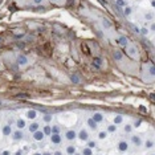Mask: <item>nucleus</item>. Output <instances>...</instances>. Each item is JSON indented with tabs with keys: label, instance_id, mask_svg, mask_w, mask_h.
<instances>
[{
	"label": "nucleus",
	"instance_id": "nucleus-16",
	"mask_svg": "<svg viewBox=\"0 0 155 155\" xmlns=\"http://www.w3.org/2000/svg\"><path fill=\"white\" fill-rule=\"evenodd\" d=\"M127 53H129V56H130V57H135L138 52H137V48H135L134 45H131V47L127 48Z\"/></svg>",
	"mask_w": 155,
	"mask_h": 155
},
{
	"label": "nucleus",
	"instance_id": "nucleus-11",
	"mask_svg": "<svg viewBox=\"0 0 155 155\" xmlns=\"http://www.w3.org/2000/svg\"><path fill=\"white\" fill-rule=\"evenodd\" d=\"M91 118L94 119L97 123H102V122H103V119H105V115L102 114V113H94V114L91 115Z\"/></svg>",
	"mask_w": 155,
	"mask_h": 155
},
{
	"label": "nucleus",
	"instance_id": "nucleus-20",
	"mask_svg": "<svg viewBox=\"0 0 155 155\" xmlns=\"http://www.w3.org/2000/svg\"><path fill=\"white\" fill-rule=\"evenodd\" d=\"M43 119H44V122H45V123H51V122H52V119H53V115H52L51 113H45V114H44V117H43Z\"/></svg>",
	"mask_w": 155,
	"mask_h": 155
},
{
	"label": "nucleus",
	"instance_id": "nucleus-25",
	"mask_svg": "<svg viewBox=\"0 0 155 155\" xmlns=\"http://www.w3.org/2000/svg\"><path fill=\"white\" fill-rule=\"evenodd\" d=\"M82 154L91 155V154H93V148H90V147H88V146H86L85 148H82Z\"/></svg>",
	"mask_w": 155,
	"mask_h": 155
},
{
	"label": "nucleus",
	"instance_id": "nucleus-33",
	"mask_svg": "<svg viewBox=\"0 0 155 155\" xmlns=\"http://www.w3.org/2000/svg\"><path fill=\"white\" fill-rule=\"evenodd\" d=\"M145 17H146V20H152V17H154V15L150 12V13H146L145 15Z\"/></svg>",
	"mask_w": 155,
	"mask_h": 155
},
{
	"label": "nucleus",
	"instance_id": "nucleus-26",
	"mask_svg": "<svg viewBox=\"0 0 155 155\" xmlns=\"http://www.w3.org/2000/svg\"><path fill=\"white\" fill-rule=\"evenodd\" d=\"M123 8H125V9H123V15H125V16H130V15H131V12H133V9H131L130 7H126V5H125Z\"/></svg>",
	"mask_w": 155,
	"mask_h": 155
},
{
	"label": "nucleus",
	"instance_id": "nucleus-1",
	"mask_svg": "<svg viewBox=\"0 0 155 155\" xmlns=\"http://www.w3.org/2000/svg\"><path fill=\"white\" fill-rule=\"evenodd\" d=\"M51 142L53 145H61V142H62V137H61L60 133H52L51 135Z\"/></svg>",
	"mask_w": 155,
	"mask_h": 155
},
{
	"label": "nucleus",
	"instance_id": "nucleus-28",
	"mask_svg": "<svg viewBox=\"0 0 155 155\" xmlns=\"http://www.w3.org/2000/svg\"><path fill=\"white\" fill-rule=\"evenodd\" d=\"M145 146L147 148H151L152 146H154V141H151V139H148V141H146L145 142Z\"/></svg>",
	"mask_w": 155,
	"mask_h": 155
},
{
	"label": "nucleus",
	"instance_id": "nucleus-34",
	"mask_svg": "<svg viewBox=\"0 0 155 155\" xmlns=\"http://www.w3.org/2000/svg\"><path fill=\"white\" fill-rule=\"evenodd\" d=\"M102 24H103L105 27H108V28H110V25H111V24L109 23V21L106 20V19H103V20H102Z\"/></svg>",
	"mask_w": 155,
	"mask_h": 155
},
{
	"label": "nucleus",
	"instance_id": "nucleus-27",
	"mask_svg": "<svg viewBox=\"0 0 155 155\" xmlns=\"http://www.w3.org/2000/svg\"><path fill=\"white\" fill-rule=\"evenodd\" d=\"M115 4H117V7L118 8H123L126 5L125 0H115Z\"/></svg>",
	"mask_w": 155,
	"mask_h": 155
},
{
	"label": "nucleus",
	"instance_id": "nucleus-18",
	"mask_svg": "<svg viewBox=\"0 0 155 155\" xmlns=\"http://www.w3.org/2000/svg\"><path fill=\"white\" fill-rule=\"evenodd\" d=\"M40 129V123H37V122H33V123H30L29 126H28V130H29L30 133L36 131V130H39Z\"/></svg>",
	"mask_w": 155,
	"mask_h": 155
},
{
	"label": "nucleus",
	"instance_id": "nucleus-22",
	"mask_svg": "<svg viewBox=\"0 0 155 155\" xmlns=\"http://www.w3.org/2000/svg\"><path fill=\"white\" fill-rule=\"evenodd\" d=\"M106 131H108V133H115V131H117V125H114V123H111V125H108V129H106Z\"/></svg>",
	"mask_w": 155,
	"mask_h": 155
},
{
	"label": "nucleus",
	"instance_id": "nucleus-4",
	"mask_svg": "<svg viewBox=\"0 0 155 155\" xmlns=\"http://www.w3.org/2000/svg\"><path fill=\"white\" fill-rule=\"evenodd\" d=\"M32 134H33L32 137H33V139L36 142H41V141H44V138H45V134L43 133V130H40V129L36 130V131H33Z\"/></svg>",
	"mask_w": 155,
	"mask_h": 155
},
{
	"label": "nucleus",
	"instance_id": "nucleus-40",
	"mask_svg": "<svg viewBox=\"0 0 155 155\" xmlns=\"http://www.w3.org/2000/svg\"><path fill=\"white\" fill-rule=\"evenodd\" d=\"M51 1H57V0H51Z\"/></svg>",
	"mask_w": 155,
	"mask_h": 155
},
{
	"label": "nucleus",
	"instance_id": "nucleus-14",
	"mask_svg": "<svg viewBox=\"0 0 155 155\" xmlns=\"http://www.w3.org/2000/svg\"><path fill=\"white\" fill-rule=\"evenodd\" d=\"M123 121H125V118H123V115H121V114H117L114 117V119H113V123H114V125H122V123H123Z\"/></svg>",
	"mask_w": 155,
	"mask_h": 155
},
{
	"label": "nucleus",
	"instance_id": "nucleus-7",
	"mask_svg": "<svg viewBox=\"0 0 155 155\" xmlns=\"http://www.w3.org/2000/svg\"><path fill=\"white\" fill-rule=\"evenodd\" d=\"M16 62L19 66H25L28 64V57L27 56H24V54H19L16 58Z\"/></svg>",
	"mask_w": 155,
	"mask_h": 155
},
{
	"label": "nucleus",
	"instance_id": "nucleus-10",
	"mask_svg": "<svg viewBox=\"0 0 155 155\" xmlns=\"http://www.w3.org/2000/svg\"><path fill=\"white\" fill-rule=\"evenodd\" d=\"M37 111L33 110V109H30V110H28L27 113H25V118L27 119H36L37 118Z\"/></svg>",
	"mask_w": 155,
	"mask_h": 155
},
{
	"label": "nucleus",
	"instance_id": "nucleus-30",
	"mask_svg": "<svg viewBox=\"0 0 155 155\" xmlns=\"http://www.w3.org/2000/svg\"><path fill=\"white\" fill-rule=\"evenodd\" d=\"M60 131H61V129H60V126L58 125L52 126V133H60Z\"/></svg>",
	"mask_w": 155,
	"mask_h": 155
},
{
	"label": "nucleus",
	"instance_id": "nucleus-13",
	"mask_svg": "<svg viewBox=\"0 0 155 155\" xmlns=\"http://www.w3.org/2000/svg\"><path fill=\"white\" fill-rule=\"evenodd\" d=\"M117 43H118L119 45H122V47H127L129 45V39L126 36H119L118 37V40H117Z\"/></svg>",
	"mask_w": 155,
	"mask_h": 155
},
{
	"label": "nucleus",
	"instance_id": "nucleus-39",
	"mask_svg": "<svg viewBox=\"0 0 155 155\" xmlns=\"http://www.w3.org/2000/svg\"><path fill=\"white\" fill-rule=\"evenodd\" d=\"M150 29H151V30H155V25H154V23L151 24V27H150Z\"/></svg>",
	"mask_w": 155,
	"mask_h": 155
},
{
	"label": "nucleus",
	"instance_id": "nucleus-32",
	"mask_svg": "<svg viewBox=\"0 0 155 155\" xmlns=\"http://www.w3.org/2000/svg\"><path fill=\"white\" fill-rule=\"evenodd\" d=\"M141 123H142L141 119H137V121H135L134 123H133V127H139V126H141Z\"/></svg>",
	"mask_w": 155,
	"mask_h": 155
},
{
	"label": "nucleus",
	"instance_id": "nucleus-23",
	"mask_svg": "<svg viewBox=\"0 0 155 155\" xmlns=\"http://www.w3.org/2000/svg\"><path fill=\"white\" fill-rule=\"evenodd\" d=\"M86 146H88V147H90V148H94L95 146H97V142H95V141H90V139H88V141H86Z\"/></svg>",
	"mask_w": 155,
	"mask_h": 155
},
{
	"label": "nucleus",
	"instance_id": "nucleus-3",
	"mask_svg": "<svg viewBox=\"0 0 155 155\" xmlns=\"http://www.w3.org/2000/svg\"><path fill=\"white\" fill-rule=\"evenodd\" d=\"M77 138L80 139L81 142H86L89 139V133L88 130H85V129H81L80 131L77 133Z\"/></svg>",
	"mask_w": 155,
	"mask_h": 155
},
{
	"label": "nucleus",
	"instance_id": "nucleus-38",
	"mask_svg": "<svg viewBox=\"0 0 155 155\" xmlns=\"http://www.w3.org/2000/svg\"><path fill=\"white\" fill-rule=\"evenodd\" d=\"M134 30H135V32H137V33H139V30H141V29H139V28L137 27V25H135V27H134Z\"/></svg>",
	"mask_w": 155,
	"mask_h": 155
},
{
	"label": "nucleus",
	"instance_id": "nucleus-12",
	"mask_svg": "<svg viewBox=\"0 0 155 155\" xmlns=\"http://www.w3.org/2000/svg\"><path fill=\"white\" fill-rule=\"evenodd\" d=\"M1 133H3L4 137H9V135L12 134V127H11V125H4L3 127H1Z\"/></svg>",
	"mask_w": 155,
	"mask_h": 155
},
{
	"label": "nucleus",
	"instance_id": "nucleus-31",
	"mask_svg": "<svg viewBox=\"0 0 155 155\" xmlns=\"http://www.w3.org/2000/svg\"><path fill=\"white\" fill-rule=\"evenodd\" d=\"M70 80L74 82V84H78V82H80V78H78V76H74V74H73V76H70Z\"/></svg>",
	"mask_w": 155,
	"mask_h": 155
},
{
	"label": "nucleus",
	"instance_id": "nucleus-6",
	"mask_svg": "<svg viewBox=\"0 0 155 155\" xmlns=\"http://www.w3.org/2000/svg\"><path fill=\"white\" fill-rule=\"evenodd\" d=\"M65 138H66V141L73 142V141L77 139V133L74 131V130H66V133H65Z\"/></svg>",
	"mask_w": 155,
	"mask_h": 155
},
{
	"label": "nucleus",
	"instance_id": "nucleus-17",
	"mask_svg": "<svg viewBox=\"0 0 155 155\" xmlns=\"http://www.w3.org/2000/svg\"><path fill=\"white\" fill-rule=\"evenodd\" d=\"M113 58H114L115 61H122L123 54H122L121 51H114V53H113Z\"/></svg>",
	"mask_w": 155,
	"mask_h": 155
},
{
	"label": "nucleus",
	"instance_id": "nucleus-15",
	"mask_svg": "<svg viewBox=\"0 0 155 155\" xmlns=\"http://www.w3.org/2000/svg\"><path fill=\"white\" fill-rule=\"evenodd\" d=\"M16 126H17V129H20V130H23L24 127H27V122H25V119H23V118H19L16 121Z\"/></svg>",
	"mask_w": 155,
	"mask_h": 155
},
{
	"label": "nucleus",
	"instance_id": "nucleus-5",
	"mask_svg": "<svg viewBox=\"0 0 155 155\" xmlns=\"http://www.w3.org/2000/svg\"><path fill=\"white\" fill-rule=\"evenodd\" d=\"M130 141H131V143L134 146H142L143 145V141H142V138H141V135H138V134H135V135H131L130 137Z\"/></svg>",
	"mask_w": 155,
	"mask_h": 155
},
{
	"label": "nucleus",
	"instance_id": "nucleus-24",
	"mask_svg": "<svg viewBox=\"0 0 155 155\" xmlns=\"http://www.w3.org/2000/svg\"><path fill=\"white\" fill-rule=\"evenodd\" d=\"M76 147L74 146H66V152L68 154H76Z\"/></svg>",
	"mask_w": 155,
	"mask_h": 155
},
{
	"label": "nucleus",
	"instance_id": "nucleus-19",
	"mask_svg": "<svg viewBox=\"0 0 155 155\" xmlns=\"http://www.w3.org/2000/svg\"><path fill=\"white\" fill-rule=\"evenodd\" d=\"M43 133L45 134V137H49V135L52 134V126L51 125H45L44 127H43Z\"/></svg>",
	"mask_w": 155,
	"mask_h": 155
},
{
	"label": "nucleus",
	"instance_id": "nucleus-8",
	"mask_svg": "<svg viewBox=\"0 0 155 155\" xmlns=\"http://www.w3.org/2000/svg\"><path fill=\"white\" fill-rule=\"evenodd\" d=\"M117 148H118V151H121V152L127 151V150H129V142H126V141H119L118 145H117Z\"/></svg>",
	"mask_w": 155,
	"mask_h": 155
},
{
	"label": "nucleus",
	"instance_id": "nucleus-29",
	"mask_svg": "<svg viewBox=\"0 0 155 155\" xmlns=\"http://www.w3.org/2000/svg\"><path fill=\"white\" fill-rule=\"evenodd\" d=\"M123 130H125V133H131V130H133V125H125Z\"/></svg>",
	"mask_w": 155,
	"mask_h": 155
},
{
	"label": "nucleus",
	"instance_id": "nucleus-9",
	"mask_svg": "<svg viewBox=\"0 0 155 155\" xmlns=\"http://www.w3.org/2000/svg\"><path fill=\"white\" fill-rule=\"evenodd\" d=\"M86 125H88V127L90 129V130H93V131H95V130L98 129V123L93 118H91V117L86 119Z\"/></svg>",
	"mask_w": 155,
	"mask_h": 155
},
{
	"label": "nucleus",
	"instance_id": "nucleus-21",
	"mask_svg": "<svg viewBox=\"0 0 155 155\" xmlns=\"http://www.w3.org/2000/svg\"><path fill=\"white\" fill-rule=\"evenodd\" d=\"M108 134H109V133L106 131V130H101V131L98 133V139H101V141L106 139V138H108Z\"/></svg>",
	"mask_w": 155,
	"mask_h": 155
},
{
	"label": "nucleus",
	"instance_id": "nucleus-37",
	"mask_svg": "<svg viewBox=\"0 0 155 155\" xmlns=\"http://www.w3.org/2000/svg\"><path fill=\"white\" fill-rule=\"evenodd\" d=\"M43 1H44V0H33V3H34V4H41Z\"/></svg>",
	"mask_w": 155,
	"mask_h": 155
},
{
	"label": "nucleus",
	"instance_id": "nucleus-35",
	"mask_svg": "<svg viewBox=\"0 0 155 155\" xmlns=\"http://www.w3.org/2000/svg\"><path fill=\"white\" fill-rule=\"evenodd\" d=\"M139 32H142V33H143V34H147V33H148L147 28H142V30H139Z\"/></svg>",
	"mask_w": 155,
	"mask_h": 155
},
{
	"label": "nucleus",
	"instance_id": "nucleus-36",
	"mask_svg": "<svg viewBox=\"0 0 155 155\" xmlns=\"http://www.w3.org/2000/svg\"><path fill=\"white\" fill-rule=\"evenodd\" d=\"M150 74H151V76H154V74H155V69H154V66L150 68Z\"/></svg>",
	"mask_w": 155,
	"mask_h": 155
},
{
	"label": "nucleus",
	"instance_id": "nucleus-2",
	"mask_svg": "<svg viewBox=\"0 0 155 155\" xmlns=\"http://www.w3.org/2000/svg\"><path fill=\"white\" fill-rule=\"evenodd\" d=\"M11 137H12V139H13L15 142H19V141H23V138H24V134H23V131H21L20 129H17V130H15V131H12V134H11Z\"/></svg>",
	"mask_w": 155,
	"mask_h": 155
}]
</instances>
